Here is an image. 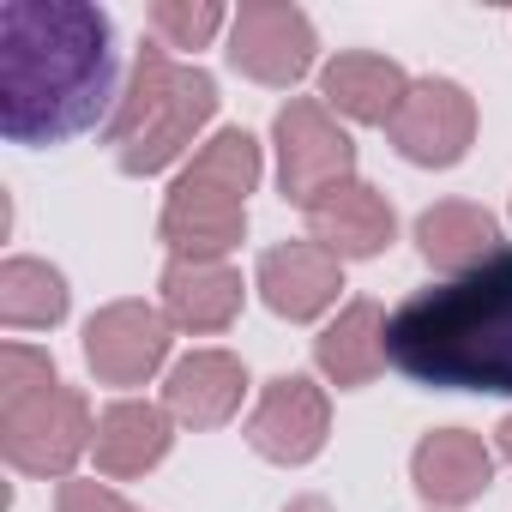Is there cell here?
<instances>
[{
    "label": "cell",
    "mask_w": 512,
    "mask_h": 512,
    "mask_svg": "<svg viewBox=\"0 0 512 512\" xmlns=\"http://www.w3.org/2000/svg\"><path fill=\"white\" fill-rule=\"evenodd\" d=\"M302 217H308L314 247H326L332 260H374L398 235V217H392L386 193L368 187V181H344V187L320 193Z\"/></svg>",
    "instance_id": "12"
},
{
    "label": "cell",
    "mask_w": 512,
    "mask_h": 512,
    "mask_svg": "<svg viewBox=\"0 0 512 512\" xmlns=\"http://www.w3.org/2000/svg\"><path fill=\"white\" fill-rule=\"evenodd\" d=\"M253 284H260V296L278 320H320L344 290V260H332L314 241H278L260 253Z\"/></svg>",
    "instance_id": "11"
},
{
    "label": "cell",
    "mask_w": 512,
    "mask_h": 512,
    "mask_svg": "<svg viewBox=\"0 0 512 512\" xmlns=\"http://www.w3.org/2000/svg\"><path fill=\"white\" fill-rule=\"evenodd\" d=\"M151 31H157L163 49H205L223 31V7L217 0H157Z\"/></svg>",
    "instance_id": "22"
},
{
    "label": "cell",
    "mask_w": 512,
    "mask_h": 512,
    "mask_svg": "<svg viewBox=\"0 0 512 512\" xmlns=\"http://www.w3.org/2000/svg\"><path fill=\"white\" fill-rule=\"evenodd\" d=\"M410 482L434 506H464L494 482V452L470 428H434L410 452Z\"/></svg>",
    "instance_id": "16"
},
{
    "label": "cell",
    "mask_w": 512,
    "mask_h": 512,
    "mask_svg": "<svg viewBox=\"0 0 512 512\" xmlns=\"http://www.w3.org/2000/svg\"><path fill=\"white\" fill-rule=\"evenodd\" d=\"M193 175H211V181H223V187H235L241 199L260 187V139L253 133H241V127H223V133H211L199 151H193V163H187Z\"/></svg>",
    "instance_id": "21"
},
{
    "label": "cell",
    "mask_w": 512,
    "mask_h": 512,
    "mask_svg": "<svg viewBox=\"0 0 512 512\" xmlns=\"http://www.w3.org/2000/svg\"><path fill=\"white\" fill-rule=\"evenodd\" d=\"M272 145H278V187L302 211L320 193L356 181V145L320 97H290L272 121Z\"/></svg>",
    "instance_id": "4"
},
{
    "label": "cell",
    "mask_w": 512,
    "mask_h": 512,
    "mask_svg": "<svg viewBox=\"0 0 512 512\" xmlns=\"http://www.w3.org/2000/svg\"><path fill=\"white\" fill-rule=\"evenodd\" d=\"M386 356L434 392H512V253L416 290L386 326Z\"/></svg>",
    "instance_id": "2"
},
{
    "label": "cell",
    "mask_w": 512,
    "mask_h": 512,
    "mask_svg": "<svg viewBox=\"0 0 512 512\" xmlns=\"http://www.w3.org/2000/svg\"><path fill=\"white\" fill-rule=\"evenodd\" d=\"M494 241H500L494 217H488L482 205H470V199H440V205H428V211L416 217V247H422V260H428L446 284L482 272L494 253H500Z\"/></svg>",
    "instance_id": "18"
},
{
    "label": "cell",
    "mask_w": 512,
    "mask_h": 512,
    "mask_svg": "<svg viewBox=\"0 0 512 512\" xmlns=\"http://www.w3.org/2000/svg\"><path fill=\"white\" fill-rule=\"evenodd\" d=\"M284 512H332V500H320V494H296Z\"/></svg>",
    "instance_id": "25"
},
{
    "label": "cell",
    "mask_w": 512,
    "mask_h": 512,
    "mask_svg": "<svg viewBox=\"0 0 512 512\" xmlns=\"http://www.w3.org/2000/svg\"><path fill=\"white\" fill-rule=\"evenodd\" d=\"M97 440L91 404L73 386H49L31 404L0 410V458L19 476H67Z\"/></svg>",
    "instance_id": "5"
},
{
    "label": "cell",
    "mask_w": 512,
    "mask_h": 512,
    "mask_svg": "<svg viewBox=\"0 0 512 512\" xmlns=\"http://www.w3.org/2000/svg\"><path fill=\"white\" fill-rule=\"evenodd\" d=\"M314 49H320L314 19L290 0H247L229 25V67L272 91H290L314 67Z\"/></svg>",
    "instance_id": "6"
},
{
    "label": "cell",
    "mask_w": 512,
    "mask_h": 512,
    "mask_svg": "<svg viewBox=\"0 0 512 512\" xmlns=\"http://www.w3.org/2000/svg\"><path fill=\"white\" fill-rule=\"evenodd\" d=\"M121 103L115 25L91 0H0V133L61 145Z\"/></svg>",
    "instance_id": "1"
},
{
    "label": "cell",
    "mask_w": 512,
    "mask_h": 512,
    "mask_svg": "<svg viewBox=\"0 0 512 512\" xmlns=\"http://www.w3.org/2000/svg\"><path fill=\"white\" fill-rule=\"evenodd\" d=\"M386 139L416 169H452V163H464V151L476 139V103L452 79H416L410 97L398 103Z\"/></svg>",
    "instance_id": "8"
},
{
    "label": "cell",
    "mask_w": 512,
    "mask_h": 512,
    "mask_svg": "<svg viewBox=\"0 0 512 512\" xmlns=\"http://www.w3.org/2000/svg\"><path fill=\"white\" fill-rule=\"evenodd\" d=\"M55 512H139V506L121 500V494L103 488V482H79V476H67L61 494H55Z\"/></svg>",
    "instance_id": "24"
},
{
    "label": "cell",
    "mask_w": 512,
    "mask_h": 512,
    "mask_svg": "<svg viewBox=\"0 0 512 512\" xmlns=\"http://www.w3.org/2000/svg\"><path fill=\"white\" fill-rule=\"evenodd\" d=\"M326 434H332V404H326V392L308 374H278L260 392L253 416H247V446L260 452V458H272V464H308V458H320Z\"/></svg>",
    "instance_id": "10"
},
{
    "label": "cell",
    "mask_w": 512,
    "mask_h": 512,
    "mask_svg": "<svg viewBox=\"0 0 512 512\" xmlns=\"http://www.w3.org/2000/svg\"><path fill=\"white\" fill-rule=\"evenodd\" d=\"M241 392H247V368L229 350H193V356H181L169 368L163 410L181 428H223L241 410Z\"/></svg>",
    "instance_id": "15"
},
{
    "label": "cell",
    "mask_w": 512,
    "mask_h": 512,
    "mask_svg": "<svg viewBox=\"0 0 512 512\" xmlns=\"http://www.w3.org/2000/svg\"><path fill=\"white\" fill-rule=\"evenodd\" d=\"M410 97V73L392 55L374 49H344L320 67V103L362 121V127H392L398 103Z\"/></svg>",
    "instance_id": "13"
},
{
    "label": "cell",
    "mask_w": 512,
    "mask_h": 512,
    "mask_svg": "<svg viewBox=\"0 0 512 512\" xmlns=\"http://www.w3.org/2000/svg\"><path fill=\"white\" fill-rule=\"evenodd\" d=\"M169 440H175V416L163 404H145V398H121L97 416V440H91V458L109 482H127V476H145L151 464L169 458Z\"/></svg>",
    "instance_id": "17"
},
{
    "label": "cell",
    "mask_w": 512,
    "mask_h": 512,
    "mask_svg": "<svg viewBox=\"0 0 512 512\" xmlns=\"http://www.w3.org/2000/svg\"><path fill=\"white\" fill-rule=\"evenodd\" d=\"M157 235L169 247V260H229V247L247 235V199L211 175L181 169V181L163 199Z\"/></svg>",
    "instance_id": "7"
},
{
    "label": "cell",
    "mask_w": 512,
    "mask_h": 512,
    "mask_svg": "<svg viewBox=\"0 0 512 512\" xmlns=\"http://www.w3.org/2000/svg\"><path fill=\"white\" fill-rule=\"evenodd\" d=\"M386 314H380V302H368V296H356L350 308H338V320L314 338V362H320V374L338 386V392H356V386H368L392 356H386Z\"/></svg>",
    "instance_id": "19"
},
{
    "label": "cell",
    "mask_w": 512,
    "mask_h": 512,
    "mask_svg": "<svg viewBox=\"0 0 512 512\" xmlns=\"http://www.w3.org/2000/svg\"><path fill=\"white\" fill-rule=\"evenodd\" d=\"M494 440H500V452H506V458H512V410H506V416H500V428H494Z\"/></svg>",
    "instance_id": "26"
},
{
    "label": "cell",
    "mask_w": 512,
    "mask_h": 512,
    "mask_svg": "<svg viewBox=\"0 0 512 512\" xmlns=\"http://www.w3.org/2000/svg\"><path fill=\"white\" fill-rule=\"evenodd\" d=\"M241 314V272L229 260H169L163 266V320L175 332L211 338Z\"/></svg>",
    "instance_id": "14"
},
{
    "label": "cell",
    "mask_w": 512,
    "mask_h": 512,
    "mask_svg": "<svg viewBox=\"0 0 512 512\" xmlns=\"http://www.w3.org/2000/svg\"><path fill=\"white\" fill-rule=\"evenodd\" d=\"M0 320L13 332H37V326H61L67 320V278L49 260H7L0 266Z\"/></svg>",
    "instance_id": "20"
},
{
    "label": "cell",
    "mask_w": 512,
    "mask_h": 512,
    "mask_svg": "<svg viewBox=\"0 0 512 512\" xmlns=\"http://www.w3.org/2000/svg\"><path fill=\"white\" fill-rule=\"evenodd\" d=\"M211 115H217V79L193 61H175L163 43H145L133 55L127 91H121L103 139H109L121 175H157L181 151H193V139L205 133Z\"/></svg>",
    "instance_id": "3"
},
{
    "label": "cell",
    "mask_w": 512,
    "mask_h": 512,
    "mask_svg": "<svg viewBox=\"0 0 512 512\" xmlns=\"http://www.w3.org/2000/svg\"><path fill=\"white\" fill-rule=\"evenodd\" d=\"M169 320L151 302H109L85 326V362L103 386H145L169 362Z\"/></svg>",
    "instance_id": "9"
},
{
    "label": "cell",
    "mask_w": 512,
    "mask_h": 512,
    "mask_svg": "<svg viewBox=\"0 0 512 512\" xmlns=\"http://www.w3.org/2000/svg\"><path fill=\"white\" fill-rule=\"evenodd\" d=\"M55 380V356L31 350V344H0V410H13V404H31L43 398Z\"/></svg>",
    "instance_id": "23"
}]
</instances>
